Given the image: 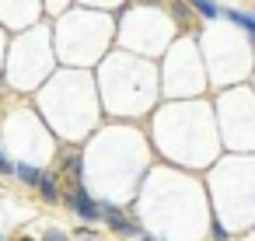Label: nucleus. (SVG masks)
Segmentation results:
<instances>
[{"label": "nucleus", "instance_id": "14", "mask_svg": "<svg viewBox=\"0 0 255 241\" xmlns=\"http://www.w3.org/2000/svg\"><path fill=\"white\" fill-rule=\"evenodd\" d=\"M102 227H105L109 238H133V241H150L154 238V231L140 220L133 203L102 199Z\"/></svg>", "mask_w": 255, "mask_h": 241}, {"label": "nucleus", "instance_id": "19", "mask_svg": "<svg viewBox=\"0 0 255 241\" xmlns=\"http://www.w3.org/2000/svg\"><path fill=\"white\" fill-rule=\"evenodd\" d=\"M164 7H168V14H171V21H175L178 35H182V32H185V35H199V32H203L206 21H199V14L192 11L189 0H164Z\"/></svg>", "mask_w": 255, "mask_h": 241}, {"label": "nucleus", "instance_id": "8", "mask_svg": "<svg viewBox=\"0 0 255 241\" xmlns=\"http://www.w3.org/2000/svg\"><path fill=\"white\" fill-rule=\"evenodd\" d=\"M53 46L63 67H88L95 70L98 60L116 46V14L74 4L53 18Z\"/></svg>", "mask_w": 255, "mask_h": 241}, {"label": "nucleus", "instance_id": "13", "mask_svg": "<svg viewBox=\"0 0 255 241\" xmlns=\"http://www.w3.org/2000/svg\"><path fill=\"white\" fill-rule=\"evenodd\" d=\"M213 112L224 150H255V88L252 81L213 88Z\"/></svg>", "mask_w": 255, "mask_h": 241}, {"label": "nucleus", "instance_id": "32", "mask_svg": "<svg viewBox=\"0 0 255 241\" xmlns=\"http://www.w3.org/2000/svg\"><path fill=\"white\" fill-rule=\"evenodd\" d=\"M248 7H252V11H255V0H248Z\"/></svg>", "mask_w": 255, "mask_h": 241}, {"label": "nucleus", "instance_id": "10", "mask_svg": "<svg viewBox=\"0 0 255 241\" xmlns=\"http://www.w3.org/2000/svg\"><path fill=\"white\" fill-rule=\"evenodd\" d=\"M0 140L14 161H35V164H49L60 147V136L49 129V122L42 119L32 98L28 102L21 98L0 112Z\"/></svg>", "mask_w": 255, "mask_h": 241}, {"label": "nucleus", "instance_id": "2", "mask_svg": "<svg viewBox=\"0 0 255 241\" xmlns=\"http://www.w3.org/2000/svg\"><path fill=\"white\" fill-rule=\"evenodd\" d=\"M140 220L154 231V238H206L210 224V196L199 171L178 164H150L133 199Z\"/></svg>", "mask_w": 255, "mask_h": 241}, {"label": "nucleus", "instance_id": "5", "mask_svg": "<svg viewBox=\"0 0 255 241\" xmlns=\"http://www.w3.org/2000/svg\"><path fill=\"white\" fill-rule=\"evenodd\" d=\"M95 81H98V95H102V109L105 119H129L140 122L147 119L161 95V67L154 56L112 46L98 67H95Z\"/></svg>", "mask_w": 255, "mask_h": 241}, {"label": "nucleus", "instance_id": "17", "mask_svg": "<svg viewBox=\"0 0 255 241\" xmlns=\"http://www.w3.org/2000/svg\"><path fill=\"white\" fill-rule=\"evenodd\" d=\"M42 18H46L42 0H0V25L7 32L28 28V25L42 21Z\"/></svg>", "mask_w": 255, "mask_h": 241}, {"label": "nucleus", "instance_id": "12", "mask_svg": "<svg viewBox=\"0 0 255 241\" xmlns=\"http://www.w3.org/2000/svg\"><path fill=\"white\" fill-rule=\"evenodd\" d=\"M157 67H161V95L164 98H196V95L213 91L196 35H185V32L175 35L171 46L161 53Z\"/></svg>", "mask_w": 255, "mask_h": 241}, {"label": "nucleus", "instance_id": "16", "mask_svg": "<svg viewBox=\"0 0 255 241\" xmlns=\"http://www.w3.org/2000/svg\"><path fill=\"white\" fill-rule=\"evenodd\" d=\"M67 185H77V182H88V161H84V143H70V140H60L56 147V157L49 161Z\"/></svg>", "mask_w": 255, "mask_h": 241}, {"label": "nucleus", "instance_id": "6", "mask_svg": "<svg viewBox=\"0 0 255 241\" xmlns=\"http://www.w3.org/2000/svg\"><path fill=\"white\" fill-rule=\"evenodd\" d=\"M203 182L210 210L224 217L238 238L255 227V150H224L203 171Z\"/></svg>", "mask_w": 255, "mask_h": 241}, {"label": "nucleus", "instance_id": "26", "mask_svg": "<svg viewBox=\"0 0 255 241\" xmlns=\"http://www.w3.org/2000/svg\"><path fill=\"white\" fill-rule=\"evenodd\" d=\"M70 238H81V241H95V238H105V231H98V224H77L70 231Z\"/></svg>", "mask_w": 255, "mask_h": 241}, {"label": "nucleus", "instance_id": "31", "mask_svg": "<svg viewBox=\"0 0 255 241\" xmlns=\"http://www.w3.org/2000/svg\"><path fill=\"white\" fill-rule=\"evenodd\" d=\"M4 238H7V231H0V241H4Z\"/></svg>", "mask_w": 255, "mask_h": 241}, {"label": "nucleus", "instance_id": "11", "mask_svg": "<svg viewBox=\"0 0 255 241\" xmlns=\"http://www.w3.org/2000/svg\"><path fill=\"white\" fill-rule=\"evenodd\" d=\"M112 14H116V46L154 56V60H161V53L178 35L164 4H133V0H126Z\"/></svg>", "mask_w": 255, "mask_h": 241}, {"label": "nucleus", "instance_id": "15", "mask_svg": "<svg viewBox=\"0 0 255 241\" xmlns=\"http://www.w3.org/2000/svg\"><path fill=\"white\" fill-rule=\"evenodd\" d=\"M63 210L77 224H102V199L88 189V182H77V185L63 189Z\"/></svg>", "mask_w": 255, "mask_h": 241}, {"label": "nucleus", "instance_id": "24", "mask_svg": "<svg viewBox=\"0 0 255 241\" xmlns=\"http://www.w3.org/2000/svg\"><path fill=\"white\" fill-rule=\"evenodd\" d=\"M35 238H42V241H67L70 238V231L63 227V224H46L42 231H32Z\"/></svg>", "mask_w": 255, "mask_h": 241}, {"label": "nucleus", "instance_id": "1", "mask_svg": "<svg viewBox=\"0 0 255 241\" xmlns=\"http://www.w3.org/2000/svg\"><path fill=\"white\" fill-rule=\"evenodd\" d=\"M154 157L157 154H154L147 126H136L129 119H105L84 140L88 189L98 199L133 203Z\"/></svg>", "mask_w": 255, "mask_h": 241}, {"label": "nucleus", "instance_id": "29", "mask_svg": "<svg viewBox=\"0 0 255 241\" xmlns=\"http://www.w3.org/2000/svg\"><path fill=\"white\" fill-rule=\"evenodd\" d=\"M7 42H11V32L0 25V74H4V56H7Z\"/></svg>", "mask_w": 255, "mask_h": 241}, {"label": "nucleus", "instance_id": "28", "mask_svg": "<svg viewBox=\"0 0 255 241\" xmlns=\"http://www.w3.org/2000/svg\"><path fill=\"white\" fill-rule=\"evenodd\" d=\"M77 4H84V7H98V11H116V7L126 4V0H77Z\"/></svg>", "mask_w": 255, "mask_h": 241}, {"label": "nucleus", "instance_id": "27", "mask_svg": "<svg viewBox=\"0 0 255 241\" xmlns=\"http://www.w3.org/2000/svg\"><path fill=\"white\" fill-rule=\"evenodd\" d=\"M74 4H77V0H42V11H46V18H56V14H63Z\"/></svg>", "mask_w": 255, "mask_h": 241}, {"label": "nucleus", "instance_id": "34", "mask_svg": "<svg viewBox=\"0 0 255 241\" xmlns=\"http://www.w3.org/2000/svg\"><path fill=\"white\" fill-rule=\"evenodd\" d=\"M252 88H255V74H252Z\"/></svg>", "mask_w": 255, "mask_h": 241}, {"label": "nucleus", "instance_id": "30", "mask_svg": "<svg viewBox=\"0 0 255 241\" xmlns=\"http://www.w3.org/2000/svg\"><path fill=\"white\" fill-rule=\"evenodd\" d=\"M241 238H255V227H248V231H245V234H241Z\"/></svg>", "mask_w": 255, "mask_h": 241}, {"label": "nucleus", "instance_id": "33", "mask_svg": "<svg viewBox=\"0 0 255 241\" xmlns=\"http://www.w3.org/2000/svg\"><path fill=\"white\" fill-rule=\"evenodd\" d=\"M252 56H255V42H252Z\"/></svg>", "mask_w": 255, "mask_h": 241}, {"label": "nucleus", "instance_id": "22", "mask_svg": "<svg viewBox=\"0 0 255 241\" xmlns=\"http://www.w3.org/2000/svg\"><path fill=\"white\" fill-rule=\"evenodd\" d=\"M192 4V11L199 14V21H220L224 18V0H189Z\"/></svg>", "mask_w": 255, "mask_h": 241}, {"label": "nucleus", "instance_id": "9", "mask_svg": "<svg viewBox=\"0 0 255 241\" xmlns=\"http://www.w3.org/2000/svg\"><path fill=\"white\" fill-rule=\"evenodd\" d=\"M196 39H199V49H203L206 74H210L213 88L252 81L255 56H252V39L245 32H238L227 21H210V25H203V32Z\"/></svg>", "mask_w": 255, "mask_h": 241}, {"label": "nucleus", "instance_id": "25", "mask_svg": "<svg viewBox=\"0 0 255 241\" xmlns=\"http://www.w3.org/2000/svg\"><path fill=\"white\" fill-rule=\"evenodd\" d=\"M14 168H18V161L11 157V150L0 140V178H14Z\"/></svg>", "mask_w": 255, "mask_h": 241}, {"label": "nucleus", "instance_id": "7", "mask_svg": "<svg viewBox=\"0 0 255 241\" xmlns=\"http://www.w3.org/2000/svg\"><path fill=\"white\" fill-rule=\"evenodd\" d=\"M56 67H60V60H56V46H53V18L18 28V32H11V42H7L0 95L32 98Z\"/></svg>", "mask_w": 255, "mask_h": 241}, {"label": "nucleus", "instance_id": "3", "mask_svg": "<svg viewBox=\"0 0 255 241\" xmlns=\"http://www.w3.org/2000/svg\"><path fill=\"white\" fill-rule=\"evenodd\" d=\"M154 154L168 164L189 168V171H206L220 154V126L213 112L210 95L196 98H161L157 109L143 119Z\"/></svg>", "mask_w": 255, "mask_h": 241}, {"label": "nucleus", "instance_id": "21", "mask_svg": "<svg viewBox=\"0 0 255 241\" xmlns=\"http://www.w3.org/2000/svg\"><path fill=\"white\" fill-rule=\"evenodd\" d=\"M42 171H46V164H35V161H18V168H14V182L21 185V189H35L39 185V178H42Z\"/></svg>", "mask_w": 255, "mask_h": 241}, {"label": "nucleus", "instance_id": "4", "mask_svg": "<svg viewBox=\"0 0 255 241\" xmlns=\"http://www.w3.org/2000/svg\"><path fill=\"white\" fill-rule=\"evenodd\" d=\"M32 102L42 112V119L49 122V129L70 143H84L105 122L98 81H95V70H88V67L60 63L42 81V88L32 95Z\"/></svg>", "mask_w": 255, "mask_h": 241}, {"label": "nucleus", "instance_id": "23", "mask_svg": "<svg viewBox=\"0 0 255 241\" xmlns=\"http://www.w3.org/2000/svg\"><path fill=\"white\" fill-rule=\"evenodd\" d=\"M206 238H213V241H234L238 238V231L224 220V217H217V213H210V224H206Z\"/></svg>", "mask_w": 255, "mask_h": 241}, {"label": "nucleus", "instance_id": "35", "mask_svg": "<svg viewBox=\"0 0 255 241\" xmlns=\"http://www.w3.org/2000/svg\"><path fill=\"white\" fill-rule=\"evenodd\" d=\"M0 98H4V95H0ZM0 112H4V109H0Z\"/></svg>", "mask_w": 255, "mask_h": 241}, {"label": "nucleus", "instance_id": "18", "mask_svg": "<svg viewBox=\"0 0 255 241\" xmlns=\"http://www.w3.org/2000/svg\"><path fill=\"white\" fill-rule=\"evenodd\" d=\"M63 189H67L63 175H60L53 164H46V171H42V178H39V185H35L32 192H35V199H39L42 206H63Z\"/></svg>", "mask_w": 255, "mask_h": 241}, {"label": "nucleus", "instance_id": "20", "mask_svg": "<svg viewBox=\"0 0 255 241\" xmlns=\"http://www.w3.org/2000/svg\"><path fill=\"white\" fill-rule=\"evenodd\" d=\"M227 25H234L238 32H245L252 42H255V11L248 4H234V0H224V18Z\"/></svg>", "mask_w": 255, "mask_h": 241}]
</instances>
